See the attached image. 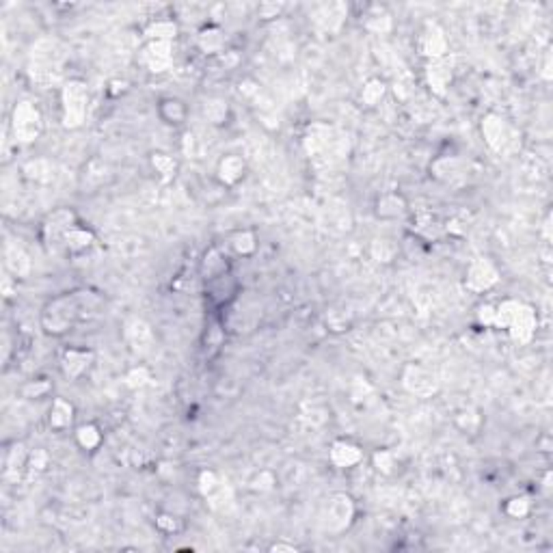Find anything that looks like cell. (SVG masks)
I'll return each mask as SVG.
<instances>
[{"mask_svg": "<svg viewBox=\"0 0 553 553\" xmlns=\"http://www.w3.org/2000/svg\"><path fill=\"white\" fill-rule=\"evenodd\" d=\"M80 316V303L78 296H59L46 305L44 314H41V324L50 335H63L67 331H72Z\"/></svg>", "mask_w": 553, "mask_h": 553, "instance_id": "6da1fadb", "label": "cell"}, {"mask_svg": "<svg viewBox=\"0 0 553 553\" xmlns=\"http://www.w3.org/2000/svg\"><path fill=\"white\" fill-rule=\"evenodd\" d=\"M41 130V115L39 110L31 102H20L13 110V132H16L18 140H35V136Z\"/></svg>", "mask_w": 553, "mask_h": 553, "instance_id": "7a4b0ae2", "label": "cell"}, {"mask_svg": "<svg viewBox=\"0 0 553 553\" xmlns=\"http://www.w3.org/2000/svg\"><path fill=\"white\" fill-rule=\"evenodd\" d=\"M63 102H65V123L78 125L87 112V89L80 82H69L63 89Z\"/></svg>", "mask_w": 553, "mask_h": 553, "instance_id": "3957f363", "label": "cell"}, {"mask_svg": "<svg viewBox=\"0 0 553 553\" xmlns=\"http://www.w3.org/2000/svg\"><path fill=\"white\" fill-rule=\"evenodd\" d=\"M206 292H208V299L223 307V305H230L234 299H236V292H238V281L234 279L232 273H225L217 279L212 281H206Z\"/></svg>", "mask_w": 553, "mask_h": 553, "instance_id": "277c9868", "label": "cell"}, {"mask_svg": "<svg viewBox=\"0 0 553 553\" xmlns=\"http://www.w3.org/2000/svg\"><path fill=\"white\" fill-rule=\"evenodd\" d=\"M510 333H513L515 339H519V342H528V339L532 337L534 329H536V318H534V311L530 307H523V305H517L515 309V314L513 318H510L508 322V327Z\"/></svg>", "mask_w": 553, "mask_h": 553, "instance_id": "5b68a950", "label": "cell"}, {"mask_svg": "<svg viewBox=\"0 0 553 553\" xmlns=\"http://www.w3.org/2000/svg\"><path fill=\"white\" fill-rule=\"evenodd\" d=\"M143 63L149 72H164L171 63V41H149L143 52Z\"/></svg>", "mask_w": 553, "mask_h": 553, "instance_id": "8992f818", "label": "cell"}, {"mask_svg": "<svg viewBox=\"0 0 553 553\" xmlns=\"http://www.w3.org/2000/svg\"><path fill=\"white\" fill-rule=\"evenodd\" d=\"M497 281V273H495V268L484 262V260H478L469 266V275H467V286L476 292H482V290H489L493 283Z\"/></svg>", "mask_w": 553, "mask_h": 553, "instance_id": "52a82bcc", "label": "cell"}, {"mask_svg": "<svg viewBox=\"0 0 553 553\" xmlns=\"http://www.w3.org/2000/svg\"><path fill=\"white\" fill-rule=\"evenodd\" d=\"M199 271H201L204 281H212V279H217V277H221L225 273H230V262H227V258L221 253V249L212 247V249L206 251Z\"/></svg>", "mask_w": 553, "mask_h": 553, "instance_id": "ba28073f", "label": "cell"}, {"mask_svg": "<svg viewBox=\"0 0 553 553\" xmlns=\"http://www.w3.org/2000/svg\"><path fill=\"white\" fill-rule=\"evenodd\" d=\"M93 243H95L93 232H89L87 227H82L80 223H76L72 230H67V234L61 240V245L67 249V253H74V255L84 253Z\"/></svg>", "mask_w": 553, "mask_h": 553, "instance_id": "9c48e42d", "label": "cell"}, {"mask_svg": "<svg viewBox=\"0 0 553 553\" xmlns=\"http://www.w3.org/2000/svg\"><path fill=\"white\" fill-rule=\"evenodd\" d=\"M158 112H160V117H162L164 123L180 125V123L186 121L188 108H186V104H184L182 100H177V97H164V100H160Z\"/></svg>", "mask_w": 553, "mask_h": 553, "instance_id": "30bf717a", "label": "cell"}, {"mask_svg": "<svg viewBox=\"0 0 553 553\" xmlns=\"http://www.w3.org/2000/svg\"><path fill=\"white\" fill-rule=\"evenodd\" d=\"M91 357H93V354H91L89 350H78V348L67 350V352H65V357H63V372H65L69 378L80 376V374L89 367Z\"/></svg>", "mask_w": 553, "mask_h": 553, "instance_id": "8fae6325", "label": "cell"}, {"mask_svg": "<svg viewBox=\"0 0 553 553\" xmlns=\"http://www.w3.org/2000/svg\"><path fill=\"white\" fill-rule=\"evenodd\" d=\"M361 458H363V454H361V450L354 445V443H350V441H337V443H333L331 460L337 467H352V465H357Z\"/></svg>", "mask_w": 553, "mask_h": 553, "instance_id": "7c38bea8", "label": "cell"}, {"mask_svg": "<svg viewBox=\"0 0 553 553\" xmlns=\"http://www.w3.org/2000/svg\"><path fill=\"white\" fill-rule=\"evenodd\" d=\"M219 175L225 184H236L245 175V160L240 156H225L219 164Z\"/></svg>", "mask_w": 553, "mask_h": 553, "instance_id": "4fadbf2b", "label": "cell"}, {"mask_svg": "<svg viewBox=\"0 0 553 553\" xmlns=\"http://www.w3.org/2000/svg\"><path fill=\"white\" fill-rule=\"evenodd\" d=\"M74 419V406L65 400H54L50 408V426L54 430H65Z\"/></svg>", "mask_w": 553, "mask_h": 553, "instance_id": "5bb4252c", "label": "cell"}, {"mask_svg": "<svg viewBox=\"0 0 553 553\" xmlns=\"http://www.w3.org/2000/svg\"><path fill=\"white\" fill-rule=\"evenodd\" d=\"M225 44V37H223V31L219 26L210 24V26H204L199 31V46L204 48V52H210L214 54L223 48Z\"/></svg>", "mask_w": 553, "mask_h": 553, "instance_id": "9a60e30c", "label": "cell"}, {"mask_svg": "<svg viewBox=\"0 0 553 553\" xmlns=\"http://www.w3.org/2000/svg\"><path fill=\"white\" fill-rule=\"evenodd\" d=\"M404 201H402V197L398 195H385V197H380L378 199V217L380 219H398L402 217V212H404Z\"/></svg>", "mask_w": 553, "mask_h": 553, "instance_id": "2e32d148", "label": "cell"}, {"mask_svg": "<svg viewBox=\"0 0 553 553\" xmlns=\"http://www.w3.org/2000/svg\"><path fill=\"white\" fill-rule=\"evenodd\" d=\"M482 132H484V138L493 147H502V143L506 140V125L500 117H487V121L482 123Z\"/></svg>", "mask_w": 553, "mask_h": 553, "instance_id": "e0dca14e", "label": "cell"}, {"mask_svg": "<svg viewBox=\"0 0 553 553\" xmlns=\"http://www.w3.org/2000/svg\"><path fill=\"white\" fill-rule=\"evenodd\" d=\"M76 441L80 443V447L93 452L102 443V432L95 423H82V426L76 430Z\"/></svg>", "mask_w": 553, "mask_h": 553, "instance_id": "ac0fdd59", "label": "cell"}, {"mask_svg": "<svg viewBox=\"0 0 553 553\" xmlns=\"http://www.w3.org/2000/svg\"><path fill=\"white\" fill-rule=\"evenodd\" d=\"M404 378L417 380V382H410V385H406L410 391H415V393H428L430 389H434V378L426 370H421V367H408V374Z\"/></svg>", "mask_w": 553, "mask_h": 553, "instance_id": "d6986e66", "label": "cell"}, {"mask_svg": "<svg viewBox=\"0 0 553 553\" xmlns=\"http://www.w3.org/2000/svg\"><path fill=\"white\" fill-rule=\"evenodd\" d=\"M149 37L151 41H171L177 35V26L173 20H158L149 26Z\"/></svg>", "mask_w": 553, "mask_h": 553, "instance_id": "ffe728a7", "label": "cell"}, {"mask_svg": "<svg viewBox=\"0 0 553 553\" xmlns=\"http://www.w3.org/2000/svg\"><path fill=\"white\" fill-rule=\"evenodd\" d=\"M423 52H426L428 56H432V59H441V56L445 54V39L441 33H426L423 35Z\"/></svg>", "mask_w": 553, "mask_h": 553, "instance_id": "44dd1931", "label": "cell"}, {"mask_svg": "<svg viewBox=\"0 0 553 553\" xmlns=\"http://www.w3.org/2000/svg\"><path fill=\"white\" fill-rule=\"evenodd\" d=\"M385 95V82L382 80H378V78H374V80H370L363 87V93H361V97H363V102L367 104V106H376L378 102H380V97Z\"/></svg>", "mask_w": 553, "mask_h": 553, "instance_id": "7402d4cb", "label": "cell"}, {"mask_svg": "<svg viewBox=\"0 0 553 553\" xmlns=\"http://www.w3.org/2000/svg\"><path fill=\"white\" fill-rule=\"evenodd\" d=\"M151 164L156 169V173H160L162 177H171L175 175V160L171 158V156H167V153H153V158H151Z\"/></svg>", "mask_w": 553, "mask_h": 553, "instance_id": "603a6c76", "label": "cell"}, {"mask_svg": "<svg viewBox=\"0 0 553 553\" xmlns=\"http://www.w3.org/2000/svg\"><path fill=\"white\" fill-rule=\"evenodd\" d=\"M232 247L236 249V253L240 255H251L255 251V247H258V243H255V236L251 232H240L234 236L232 240Z\"/></svg>", "mask_w": 553, "mask_h": 553, "instance_id": "cb8c5ba5", "label": "cell"}, {"mask_svg": "<svg viewBox=\"0 0 553 553\" xmlns=\"http://www.w3.org/2000/svg\"><path fill=\"white\" fill-rule=\"evenodd\" d=\"M199 489L204 495H212L214 491H219V480L214 471H204L199 478Z\"/></svg>", "mask_w": 553, "mask_h": 553, "instance_id": "d4e9b609", "label": "cell"}, {"mask_svg": "<svg viewBox=\"0 0 553 553\" xmlns=\"http://www.w3.org/2000/svg\"><path fill=\"white\" fill-rule=\"evenodd\" d=\"M156 523H158V528H162L167 532H177L182 528L180 523H177V519L171 517V515H160L158 519H156Z\"/></svg>", "mask_w": 553, "mask_h": 553, "instance_id": "484cf974", "label": "cell"}, {"mask_svg": "<svg viewBox=\"0 0 553 553\" xmlns=\"http://www.w3.org/2000/svg\"><path fill=\"white\" fill-rule=\"evenodd\" d=\"M279 11H281V5H271V3H264L258 13H260V18L264 20H271V18H277L279 16Z\"/></svg>", "mask_w": 553, "mask_h": 553, "instance_id": "4316f807", "label": "cell"}, {"mask_svg": "<svg viewBox=\"0 0 553 553\" xmlns=\"http://www.w3.org/2000/svg\"><path fill=\"white\" fill-rule=\"evenodd\" d=\"M510 502H513V504L517 506V510H515V513H513L515 517H523V515L528 513L530 504H528V500H526V497H515V500H510Z\"/></svg>", "mask_w": 553, "mask_h": 553, "instance_id": "83f0119b", "label": "cell"}]
</instances>
